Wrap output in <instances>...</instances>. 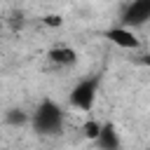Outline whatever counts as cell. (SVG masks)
I'll return each mask as SVG.
<instances>
[{
  "mask_svg": "<svg viewBox=\"0 0 150 150\" xmlns=\"http://www.w3.org/2000/svg\"><path fill=\"white\" fill-rule=\"evenodd\" d=\"M42 21H45V23H47V26H56V28H59V26H61V23H63V19H61V16H59V14H47V16H45V19H42Z\"/></svg>",
  "mask_w": 150,
  "mask_h": 150,
  "instance_id": "9c48e42d",
  "label": "cell"
},
{
  "mask_svg": "<svg viewBox=\"0 0 150 150\" xmlns=\"http://www.w3.org/2000/svg\"><path fill=\"white\" fill-rule=\"evenodd\" d=\"M63 124H66V112L52 98L40 101L38 108L30 112V127L40 136H59L63 131Z\"/></svg>",
  "mask_w": 150,
  "mask_h": 150,
  "instance_id": "6da1fadb",
  "label": "cell"
},
{
  "mask_svg": "<svg viewBox=\"0 0 150 150\" xmlns=\"http://www.w3.org/2000/svg\"><path fill=\"white\" fill-rule=\"evenodd\" d=\"M148 63H150V52H148Z\"/></svg>",
  "mask_w": 150,
  "mask_h": 150,
  "instance_id": "30bf717a",
  "label": "cell"
},
{
  "mask_svg": "<svg viewBox=\"0 0 150 150\" xmlns=\"http://www.w3.org/2000/svg\"><path fill=\"white\" fill-rule=\"evenodd\" d=\"M105 38H108L112 45L122 47V49H138V47H141V40L136 38V33L129 30V28H122V26L108 28V30H105Z\"/></svg>",
  "mask_w": 150,
  "mask_h": 150,
  "instance_id": "5b68a950",
  "label": "cell"
},
{
  "mask_svg": "<svg viewBox=\"0 0 150 150\" xmlns=\"http://www.w3.org/2000/svg\"><path fill=\"white\" fill-rule=\"evenodd\" d=\"M101 124H103V122H98V120H87V122L82 124V134H84V138L96 141V136H98V131H101Z\"/></svg>",
  "mask_w": 150,
  "mask_h": 150,
  "instance_id": "ba28073f",
  "label": "cell"
},
{
  "mask_svg": "<svg viewBox=\"0 0 150 150\" xmlns=\"http://www.w3.org/2000/svg\"><path fill=\"white\" fill-rule=\"evenodd\" d=\"M98 84H101V77L98 75H91V77L80 80L73 87L70 96H68L70 105L77 108V110H82V112H89L94 108V101H96V94H98Z\"/></svg>",
  "mask_w": 150,
  "mask_h": 150,
  "instance_id": "7a4b0ae2",
  "label": "cell"
},
{
  "mask_svg": "<svg viewBox=\"0 0 150 150\" xmlns=\"http://www.w3.org/2000/svg\"><path fill=\"white\" fill-rule=\"evenodd\" d=\"M150 21V0H134L129 5H124L122 14H120V26L122 28H141Z\"/></svg>",
  "mask_w": 150,
  "mask_h": 150,
  "instance_id": "3957f363",
  "label": "cell"
},
{
  "mask_svg": "<svg viewBox=\"0 0 150 150\" xmlns=\"http://www.w3.org/2000/svg\"><path fill=\"white\" fill-rule=\"evenodd\" d=\"M47 59L56 68H70V66L77 63V52L73 47H68V45H56V47H52L47 52Z\"/></svg>",
  "mask_w": 150,
  "mask_h": 150,
  "instance_id": "8992f818",
  "label": "cell"
},
{
  "mask_svg": "<svg viewBox=\"0 0 150 150\" xmlns=\"http://www.w3.org/2000/svg\"><path fill=\"white\" fill-rule=\"evenodd\" d=\"M5 122L9 127H26L30 124V112H26L23 108H9L5 112Z\"/></svg>",
  "mask_w": 150,
  "mask_h": 150,
  "instance_id": "52a82bcc",
  "label": "cell"
},
{
  "mask_svg": "<svg viewBox=\"0 0 150 150\" xmlns=\"http://www.w3.org/2000/svg\"><path fill=\"white\" fill-rule=\"evenodd\" d=\"M94 143H96L98 150H122V138H120V131L112 122L101 124V131H98Z\"/></svg>",
  "mask_w": 150,
  "mask_h": 150,
  "instance_id": "277c9868",
  "label": "cell"
}]
</instances>
